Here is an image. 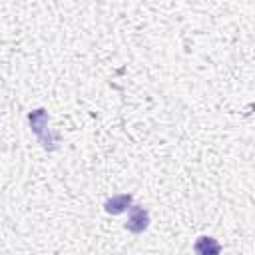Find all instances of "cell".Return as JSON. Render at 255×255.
Returning a JSON list of instances; mask_svg holds the SVG:
<instances>
[{"label":"cell","instance_id":"obj_2","mask_svg":"<svg viewBox=\"0 0 255 255\" xmlns=\"http://www.w3.org/2000/svg\"><path fill=\"white\" fill-rule=\"evenodd\" d=\"M129 203H131V197H129V195H120V197H114L112 201L106 203V211H108V213H120V211H124ZM128 209H129V207H128Z\"/></svg>","mask_w":255,"mask_h":255},{"label":"cell","instance_id":"obj_1","mask_svg":"<svg viewBox=\"0 0 255 255\" xmlns=\"http://www.w3.org/2000/svg\"><path fill=\"white\" fill-rule=\"evenodd\" d=\"M147 221H149V215H147V211H145L143 207H139V205L129 207V219H128V223H126V227H128L129 231H133V233L143 231V229L147 227Z\"/></svg>","mask_w":255,"mask_h":255}]
</instances>
